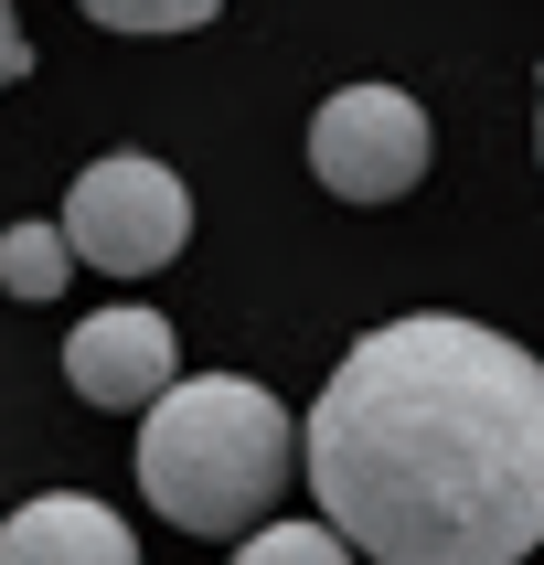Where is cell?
<instances>
[{"label":"cell","instance_id":"1","mask_svg":"<svg viewBox=\"0 0 544 565\" xmlns=\"http://www.w3.org/2000/svg\"><path fill=\"white\" fill-rule=\"evenodd\" d=\"M299 470L374 565H523L544 544V363L491 320H384L320 384Z\"/></svg>","mask_w":544,"mask_h":565},{"label":"cell","instance_id":"2","mask_svg":"<svg viewBox=\"0 0 544 565\" xmlns=\"http://www.w3.org/2000/svg\"><path fill=\"white\" fill-rule=\"evenodd\" d=\"M288 470H299V427L246 374H182L139 416V491L182 534H246V523H267Z\"/></svg>","mask_w":544,"mask_h":565},{"label":"cell","instance_id":"3","mask_svg":"<svg viewBox=\"0 0 544 565\" xmlns=\"http://www.w3.org/2000/svg\"><path fill=\"white\" fill-rule=\"evenodd\" d=\"M54 235H64V256H86V267H107V278H150V267L182 256L192 192H182V171H160L150 150H107V160L75 171Z\"/></svg>","mask_w":544,"mask_h":565},{"label":"cell","instance_id":"4","mask_svg":"<svg viewBox=\"0 0 544 565\" xmlns=\"http://www.w3.org/2000/svg\"><path fill=\"white\" fill-rule=\"evenodd\" d=\"M310 171L342 203H395L427 182V107L406 86H342L310 107Z\"/></svg>","mask_w":544,"mask_h":565},{"label":"cell","instance_id":"5","mask_svg":"<svg viewBox=\"0 0 544 565\" xmlns=\"http://www.w3.org/2000/svg\"><path fill=\"white\" fill-rule=\"evenodd\" d=\"M64 384L107 416H150L171 384H182V342H171V320L160 310H96L75 320V342H64Z\"/></svg>","mask_w":544,"mask_h":565},{"label":"cell","instance_id":"6","mask_svg":"<svg viewBox=\"0 0 544 565\" xmlns=\"http://www.w3.org/2000/svg\"><path fill=\"white\" fill-rule=\"evenodd\" d=\"M0 565H139V544H128V523L107 502L43 491V502H22L0 523Z\"/></svg>","mask_w":544,"mask_h":565},{"label":"cell","instance_id":"7","mask_svg":"<svg viewBox=\"0 0 544 565\" xmlns=\"http://www.w3.org/2000/svg\"><path fill=\"white\" fill-rule=\"evenodd\" d=\"M64 278H75V256H64L54 224H11L0 235V288L11 299H64Z\"/></svg>","mask_w":544,"mask_h":565},{"label":"cell","instance_id":"8","mask_svg":"<svg viewBox=\"0 0 544 565\" xmlns=\"http://www.w3.org/2000/svg\"><path fill=\"white\" fill-rule=\"evenodd\" d=\"M235 565H352V555H342L331 523H256V534L235 544Z\"/></svg>","mask_w":544,"mask_h":565},{"label":"cell","instance_id":"9","mask_svg":"<svg viewBox=\"0 0 544 565\" xmlns=\"http://www.w3.org/2000/svg\"><path fill=\"white\" fill-rule=\"evenodd\" d=\"M75 11H96L107 32H192V22H214L224 0H75Z\"/></svg>","mask_w":544,"mask_h":565},{"label":"cell","instance_id":"10","mask_svg":"<svg viewBox=\"0 0 544 565\" xmlns=\"http://www.w3.org/2000/svg\"><path fill=\"white\" fill-rule=\"evenodd\" d=\"M22 75H32V32H22V11L0 0V86H22Z\"/></svg>","mask_w":544,"mask_h":565}]
</instances>
